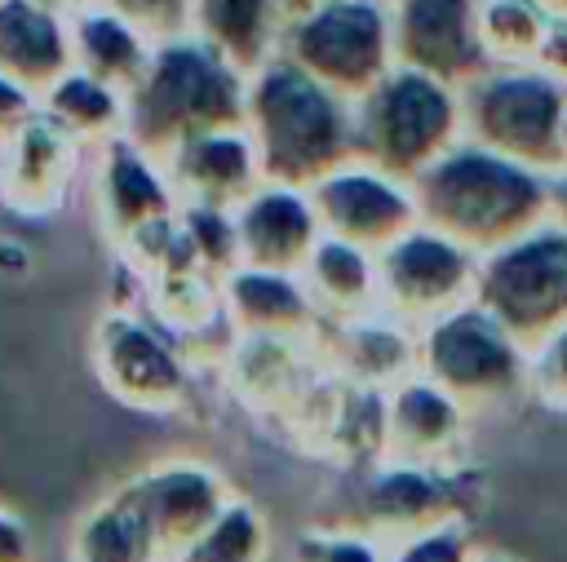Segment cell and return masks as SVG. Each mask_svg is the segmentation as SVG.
<instances>
[{"instance_id":"37","label":"cell","mask_w":567,"mask_h":562,"mask_svg":"<svg viewBox=\"0 0 567 562\" xmlns=\"http://www.w3.org/2000/svg\"><path fill=\"white\" fill-rule=\"evenodd\" d=\"M44 4H58V9H71V4H80V0H44Z\"/></svg>"},{"instance_id":"11","label":"cell","mask_w":567,"mask_h":562,"mask_svg":"<svg viewBox=\"0 0 567 562\" xmlns=\"http://www.w3.org/2000/svg\"><path fill=\"white\" fill-rule=\"evenodd\" d=\"M315 212H319V226L323 235L332 239H346L354 248H390L394 239L408 235L412 226V199L377 168L368 164H346L337 168L332 177H323L315 190Z\"/></svg>"},{"instance_id":"17","label":"cell","mask_w":567,"mask_h":562,"mask_svg":"<svg viewBox=\"0 0 567 562\" xmlns=\"http://www.w3.org/2000/svg\"><path fill=\"white\" fill-rule=\"evenodd\" d=\"M465 429V403L452 398L430 376L399 381L385 403V443L394 460H421L443 465L447 451L461 443Z\"/></svg>"},{"instance_id":"12","label":"cell","mask_w":567,"mask_h":562,"mask_svg":"<svg viewBox=\"0 0 567 562\" xmlns=\"http://www.w3.org/2000/svg\"><path fill=\"white\" fill-rule=\"evenodd\" d=\"M235 239H239V266L297 274L306 270L315 243L323 239V226L306 190L261 181L235 208Z\"/></svg>"},{"instance_id":"34","label":"cell","mask_w":567,"mask_h":562,"mask_svg":"<svg viewBox=\"0 0 567 562\" xmlns=\"http://www.w3.org/2000/svg\"><path fill=\"white\" fill-rule=\"evenodd\" d=\"M0 562H31V535L18 513L0 504Z\"/></svg>"},{"instance_id":"36","label":"cell","mask_w":567,"mask_h":562,"mask_svg":"<svg viewBox=\"0 0 567 562\" xmlns=\"http://www.w3.org/2000/svg\"><path fill=\"white\" fill-rule=\"evenodd\" d=\"M474 562H523V558L518 553H505V549H478Z\"/></svg>"},{"instance_id":"24","label":"cell","mask_w":567,"mask_h":562,"mask_svg":"<svg viewBox=\"0 0 567 562\" xmlns=\"http://www.w3.org/2000/svg\"><path fill=\"white\" fill-rule=\"evenodd\" d=\"M474 119L496 146L532 150L554 124V97L527 80H501L478 93Z\"/></svg>"},{"instance_id":"6","label":"cell","mask_w":567,"mask_h":562,"mask_svg":"<svg viewBox=\"0 0 567 562\" xmlns=\"http://www.w3.org/2000/svg\"><path fill=\"white\" fill-rule=\"evenodd\" d=\"M421 363H425V376L443 385L452 398H461L465 407L496 403L514 394L523 381V363L505 327L492 314H474V310L443 314L425 336Z\"/></svg>"},{"instance_id":"8","label":"cell","mask_w":567,"mask_h":562,"mask_svg":"<svg viewBox=\"0 0 567 562\" xmlns=\"http://www.w3.org/2000/svg\"><path fill=\"white\" fill-rule=\"evenodd\" d=\"M102 385L137 412H177L186 403V367L164 336L128 314H111L97 327Z\"/></svg>"},{"instance_id":"16","label":"cell","mask_w":567,"mask_h":562,"mask_svg":"<svg viewBox=\"0 0 567 562\" xmlns=\"http://www.w3.org/2000/svg\"><path fill=\"white\" fill-rule=\"evenodd\" d=\"M71 159L75 137L40 111L22 133L0 142V199L18 212H44L71 177Z\"/></svg>"},{"instance_id":"22","label":"cell","mask_w":567,"mask_h":562,"mask_svg":"<svg viewBox=\"0 0 567 562\" xmlns=\"http://www.w3.org/2000/svg\"><path fill=\"white\" fill-rule=\"evenodd\" d=\"M279 0H195V35L248 75L279 53Z\"/></svg>"},{"instance_id":"30","label":"cell","mask_w":567,"mask_h":562,"mask_svg":"<svg viewBox=\"0 0 567 562\" xmlns=\"http://www.w3.org/2000/svg\"><path fill=\"white\" fill-rule=\"evenodd\" d=\"M301 562H385V544L372 531H310L297 540Z\"/></svg>"},{"instance_id":"3","label":"cell","mask_w":567,"mask_h":562,"mask_svg":"<svg viewBox=\"0 0 567 562\" xmlns=\"http://www.w3.org/2000/svg\"><path fill=\"white\" fill-rule=\"evenodd\" d=\"M279 53L341 97H363L390 75L394 27L377 0H328L284 22Z\"/></svg>"},{"instance_id":"1","label":"cell","mask_w":567,"mask_h":562,"mask_svg":"<svg viewBox=\"0 0 567 562\" xmlns=\"http://www.w3.org/2000/svg\"><path fill=\"white\" fill-rule=\"evenodd\" d=\"M248 137L261 177L292 190H315L354 159V106L310 71L275 53L248 75Z\"/></svg>"},{"instance_id":"2","label":"cell","mask_w":567,"mask_h":562,"mask_svg":"<svg viewBox=\"0 0 567 562\" xmlns=\"http://www.w3.org/2000/svg\"><path fill=\"white\" fill-rule=\"evenodd\" d=\"M248 124V71L208 40L182 35L155 44L146 75L124 97V137L164 164L182 142Z\"/></svg>"},{"instance_id":"5","label":"cell","mask_w":567,"mask_h":562,"mask_svg":"<svg viewBox=\"0 0 567 562\" xmlns=\"http://www.w3.org/2000/svg\"><path fill=\"white\" fill-rule=\"evenodd\" d=\"M532 204V181L487 155H443L416 173V208L443 235L483 239L518 221Z\"/></svg>"},{"instance_id":"10","label":"cell","mask_w":567,"mask_h":562,"mask_svg":"<svg viewBox=\"0 0 567 562\" xmlns=\"http://www.w3.org/2000/svg\"><path fill=\"white\" fill-rule=\"evenodd\" d=\"M177 190L168 186V173L137 150L124 133L106 137V159H102V212L111 230L128 243H159V257L173 243L177 230Z\"/></svg>"},{"instance_id":"19","label":"cell","mask_w":567,"mask_h":562,"mask_svg":"<svg viewBox=\"0 0 567 562\" xmlns=\"http://www.w3.org/2000/svg\"><path fill=\"white\" fill-rule=\"evenodd\" d=\"M394 53L425 75H456L470 53V0H399Z\"/></svg>"},{"instance_id":"25","label":"cell","mask_w":567,"mask_h":562,"mask_svg":"<svg viewBox=\"0 0 567 562\" xmlns=\"http://www.w3.org/2000/svg\"><path fill=\"white\" fill-rule=\"evenodd\" d=\"M44 115L66 128L75 142H106L115 133H124V97L115 89H106L102 80L84 75L80 66L66 71L44 97H40Z\"/></svg>"},{"instance_id":"26","label":"cell","mask_w":567,"mask_h":562,"mask_svg":"<svg viewBox=\"0 0 567 562\" xmlns=\"http://www.w3.org/2000/svg\"><path fill=\"white\" fill-rule=\"evenodd\" d=\"M266 553H270V527L261 509L235 496L226 513L204 535H195L173 562H266Z\"/></svg>"},{"instance_id":"31","label":"cell","mask_w":567,"mask_h":562,"mask_svg":"<svg viewBox=\"0 0 567 562\" xmlns=\"http://www.w3.org/2000/svg\"><path fill=\"white\" fill-rule=\"evenodd\" d=\"M354 367L368 376H394L403 367V341L385 327H363L354 336Z\"/></svg>"},{"instance_id":"18","label":"cell","mask_w":567,"mask_h":562,"mask_svg":"<svg viewBox=\"0 0 567 562\" xmlns=\"http://www.w3.org/2000/svg\"><path fill=\"white\" fill-rule=\"evenodd\" d=\"M465 279V257L443 235H403L381 252V288L403 314L443 310Z\"/></svg>"},{"instance_id":"14","label":"cell","mask_w":567,"mask_h":562,"mask_svg":"<svg viewBox=\"0 0 567 562\" xmlns=\"http://www.w3.org/2000/svg\"><path fill=\"white\" fill-rule=\"evenodd\" d=\"M0 71L31 93H49L66 71H75L71 22L44 0H0Z\"/></svg>"},{"instance_id":"35","label":"cell","mask_w":567,"mask_h":562,"mask_svg":"<svg viewBox=\"0 0 567 562\" xmlns=\"http://www.w3.org/2000/svg\"><path fill=\"white\" fill-rule=\"evenodd\" d=\"M319 4H328V0H279L284 22H288V18H297V13H310V9H319Z\"/></svg>"},{"instance_id":"33","label":"cell","mask_w":567,"mask_h":562,"mask_svg":"<svg viewBox=\"0 0 567 562\" xmlns=\"http://www.w3.org/2000/svg\"><path fill=\"white\" fill-rule=\"evenodd\" d=\"M532 376H536V394H540L545 403L567 407V332H558V336L540 350Z\"/></svg>"},{"instance_id":"21","label":"cell","mask_w":567,"mask_h":562,"mask_svg":"<svg viewBox=\"0 0 567 562\" xmlns=\"http://www.w3.org/2000/svg\"><path fill=\"white\" fill-rule=\"evenodd\" d=\"M66 562H164L128 482L89 504L71 531Z\"/></svg>"},{"instance_id":"13","label":"cell","mask_w":567,"mask_h":562,"mask_svg":"<svg viewBox=\"0 0 567 562\" xmlns=\"http://www.w3.org/2000/svg\"><path fill=\"white\" fill-rule=\"evenodd\" d=\"M159 168L168 173V186L177 190V204H186V208H217V212H235L266 181L248 128H226V133L190 137Z\"/></svg>"},{"instance_id":"20","label":"cell","mask_w":567,"mask_h":562,"mask_svg":"<svg viewBox=\"0 0 567 562\" xmlns=\"http://www.w3.org/2000/svg\"><path fill=\"white\" fill-rule=\"evenodd\" d=\"M71 44H75V66L84 75L102 80L106 89H115L120 97H128L137 89V80L146 75L151 53H155V44L137 27H128L120 13L97 9V4L75 9Z\"/></svg>"},{"instance_id":"23","label":"cell","mask_w":567,"mask_h":562,"mask_svg":"<svg viewBox=\"0 0 567 562\" xmlns=\"http://www.w3.org/2000/svg\"><path fill=\"white\" fill-rule=\"evenodd\" d=\"M226 305L248 336H292L310 323V292L284 270H257V266L230 270Z\"/></svg>"},{"instance_id":"15","label":"cell","mask_w":567,"mask_h":562,"mask_svg":"<svg viewBox=\"0 0 567 562\" xmlns=\"http://www.w3.org/2000/svg\"><path fill=\"white\" fill-rule=\"evenodd\" d=\"M487 305L509 332H532V323L554 319L567 305V248L527 243L501 257L487 274Z\"/></svg>"},{"instance_id":"28","label":"cell","mask_w":567,"mask_h":562,"mask_svg":"<svg viewBox=\"0 0 567 562\" xmlns=\"http://www.w3.org/2000/svg\"><path fill=\"white\" fill-rule=\"evenodd\" d=\"M93 4L120 13L151 44H168V40L195 35V0H93Z\"/></svg>"},{"instance_id":"29","label":"cell","mask_w":567,"mask_h":562,"mask_svg":"<svg viewBox=\"0 0 567 562\" xmlns=\"http://www.w3.org/2000/svg\"><path fill=\"white\" fill-rule=\"evenodd\" d=\"M478 544L465 522H443L399 544H385V562H474Z\"/></svg>"},{"instance_id":"4","label":"cell","mask_w":567,"mask_h":562,"mask_svg":"<svg viewBox=\"0 0 567 562\" xmlns=\"http://www.w3.org/2000/svg\"><path fill=\"white\" fill-rule=\"evenodd\" d=\"M452 128V97L425 71L399 66L354 106V155L368 168L399 177L421 173L439 159Z\"/></svg>"},{"instance_id":"27","label":"cell","mask_w":567,"mask_h":562,"mask_svg":"<svg viewBox=\"0 0 567 562\" xmlns=\"http://www.w3.org/2000/svg\"><path fill=\"white\" fill-rule=\"evenodd\" d=\"M310 279V296L337 305V310H354L372 296V261L363 248L346 243V239H332L323 235L301 270Z\"/></svg>"},{"instance_id":"9","label":"cell","mask_w":567,"mask_h":562,"mask_svg":"<svg viewBox=\"0 0 567 562\" xmlns=\"http://www.w3.org/2000/svg\"><path fill=\"white\" fill-rule=\"evenodd\" d=\"M128 487L146 513V527H151L164 562H173L195 535H204L235 500L226 478L199 460H164V465L128 478Z\"/></svg>"},{"instance_id":"32","label":"cell","mask_w":567,"mask_h":562,"mask_svg":"<svg viewBox=\"0 0 567 562\" xmlns=\"http://www.w3.org/2000/svg\"><path fill=\"white\" fill-rule=\"evenodd\" d=\"M40 111H44L40 106V93H31L27 84H18V80H9L0 71V142H9L13 133H22Z\"/></svg>"},{"instance_id":"7","label":"cell","mask_w":567,"mask_h":562,"mask_svg":"<svg viewBox=\"0 0 567 562\" xmlns=\"http://www.w3.org/2000/svg\"><path fill=\"white\" fill-rule=\"evenodd\" d=\"M363 518L381 544H399L443 522H465V491L447 465L390 460L363 487Z\"/></svg>"}]
</instances>
